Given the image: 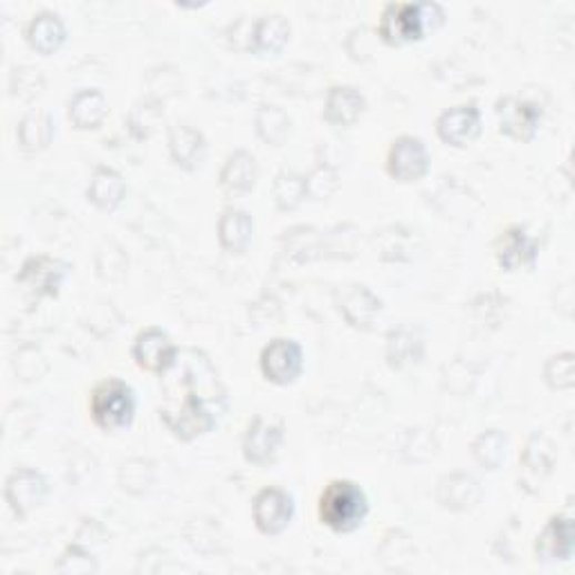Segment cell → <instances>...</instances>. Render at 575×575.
<instances>
[{
  "label": "cell",
  "instance_id": "cell-15",
  "mask_svg": "<svg viewBox=\"0 0 575 575\" xmlns=\"http://www.w3.org/2000/svg\"><path fill=\"white\" fill-rule=\"evenodd\" d=\"M344 322L355 331H371L382 313V300L364 283H349L335 293Z\"/></svg>",
  "mask_w": 575,
  "mask_h": 575
},
{
  "label": "cell",
  "instance_id": "cell-32",
  "mask_svg": "<svg viewBox=\"0 0 575 575\" xmlns=\"http://www.w3.org/2000/svg\"><path fill=\"white\" fill-rule=\"evenodd\" d=\"M544 382L551 392H568L575 387V353L562 351L546 360Z\"/></svg>",
  "mask_w": 575,
  "mask_h": 575
},
{
  "label": "cell",
  "instance_id": "cell-14",
  "mask_svg": "<svg viewBox=\"0 0 575 575\" xmlns=\"http://www.w3.org/2000/svg\"><path fill=\"white\" fill-rule=\"evenodd\" d=\"M495 259L504 272L522 268L535 270L539 259V241L524 225H508L495 241Z\"/></svg>",
  "mask_w": 575,
  "mask_h": 575
},
{
  "label": "cell",
  "instance_id": "cell-4",
  "mask_svg": "<svg viewBox=\"0 0 575 575\" xmlns=\"http://www.w3.org/2000/svg\"><path fill=\"white\" fill-rule=\"evenodd\" d=\"M88 410L92 423L102 432H122L129 430L135 421L138 396L127 380L104 377L92 387Z\"/></svg>",
  "mask_w": 575,
  "mask_h": 575
},
{
  "label": "cell",
  "instance_id": "cell-31",
  "mask_svg": "<svg viewBox=\"0 0 575 575\" xmlns=\"http://www.w3.org/2000/svg\"><path fill=\"white\" fill-rule=\"evenodd\" d=\"M506 447H508V436L502 430H486L470 445L472 458L476 461V465L488 472H497L504 465Z\"/></svg>",
  "mask_w": 575,
  "mask_h": 575
},
{
  "label": "cell",
  "instance_id": "cell-35",
  "mask_svg": "<svg viewBox=\"0 0 575 575\" xmlns=\"http://www.w3.org/2000/svg\"><path fill=\"white\" fill-rule=\"evenodd\" d=\"M306 182H309V199L311 201H329L340 189V175L329 164L315 167V171L306 175Z\"/></svg>",
  "mask_w": 575,
  "mask_h": 575
},
{
  "label": "cell",
  "instance_id": "cell-26",
  "mask_svg": "<svg viewBox=\"0 0 575 575\" xmlns=\"http://www.w3.org/2000/svg\"><path fill=\"white\" fill-rule=\"evenodd\" d=\"M219 245L228 254H245L254 241V219L245 210L228 208L219 216Z\"/></svg>",
  "mask_w": 575,
  "mask_h": 575
},
{
  "label": "cell",
  "instance_id": "cell-2",
  "mask_svg": "<svg viewBox=\"0 0 575 575\" xmlns=\"http://www.w3.org/2000/svg\"><path fill=\"white\" fill-rule=\"evenodd\" d=\"M445 10L438 3H387L377 19V39L390 48L421 43L445 26Z\"/></svg>",
  "mask_w": 575,
  "mask_h": 575
},
{
  "label": "cell",
  "instance_id": "cell-6",
  "mask_svg": "<svg viewBox=\"0 0 575 575\" xmlns=\"http://www.w3.org/2000/svg\"><path fill=\"white\" fill-rule=\"evenodd\" d=\"M72 265L63 259L50 254H37L23 261L17 283L32 300H57L61 288L70 274Z\"/></svg>",
  "mask_w": 575,
  "mask_h": 575
},
{
  "label": "cell",
  "instance_id": "cell-24",
  "mask_svg": "<svg viewBox=\"0 0 575 575\" xmlns=\"http://www.w3.org/2000/svg\"><path fill=\"white\" fill-rule=\"evenodd\" d=\"M385 360L394 371L418 366L425 360V340L412 326H396L385 337Z\"/></svg>",
  "mask_w": 575,
  "mask_h": 575
},
{
  "label": "cell",
  "instance_id": "cell-36",
  "mask_svg": "<svg viewBox=\"0 0 575 575\" xmlns=\"http://www.w3.org/2000/svg\"><path fill=\"white\" fill-rule=\"evenodd\" d=\"M151 465L144 463L142 458H135V461H129L120 474H127V482H120L122 488L131 495H142L149 486H151V474L144 476V472H149Z\"/></svg>",
  "mask_w": 575,
  "mask_h": 575
},
{
  "label": "cell",
  "instance_id": "cell-7",
  "mask_svg": "<svg viewBox=\"0 0 575 575\" xmlns=\"http://www.w3.org/2000/svg\"><path fill=\"white\" fill-rule=\"evenodd\" d=\"M495 115L502 135H506L513 142L528 144L539 133L544 109L533 100L519 98V94H504L495 104Z\"/></svg>",
  "mask_w": 575,
  "mask_h": 575
},
{
  "label": "cell",
  "instance_id": "cell-16",
  "mask_svg": "<svg viewBox=\"0 0 575 575\" xmlns=\"http://www.w3.org/2000/svg\"><path fill=\"white\" fill-rule=\"evenodd\" d=\"M575 551V524L566 513L548 517L535 539V557L542 564L568 562Z\"/></svg>",
  "mask_w": 575,
  "mask_h": 575
},
{
  "label": "cell",
  "instance_id": "cell-8",
  "mask_svg": "<svg viewBox=\"0 0 575 575\" xmlns=\"http://www.w3.org/2000/svg\"><path fill=\"white\" fill-rule=\"evenodd\" d=\"M295 500L291 493L276 486L261 488L252 500V519L261 535L265 537H279L291 528L295 519Z\"/></svg>",
  "mask_w": 575,
  "mask_h": 575
},
{
  "label": "cell",
  "instance_id": "cell-10",
  "mask_svg": "<svg viewBox=\"0 0 575 575\" xmlns=\"http://www.w3.org/2000/svg\"><path fill=\"white\" fill-rule=\"evenodd\" d=\"M48 495L50 482L37 467H17L6 478V502L19 519H28L32 511L41 508Z\"/></svg>",
  "mask_w": 575,
  "mask_h": 575
},
{
  "label": "cell",
  "instance_id": "cell-22",
  "mask_svg": "<svg viewBox=\"0 0 575 575\" xmlns=\"http://www.w3.org/2000/svg\"><path fill=\"white\" fill-rule=\"evenodd\" d=\"M167 147L169 155L175 167L182 171H196L203 164L205 151H208V140L203 131L191 124H173L167 135Z\"/></svg>",
  "mask_w": 575,
  "mask_h": 575
},
{
  "label": "cell",
  "instance_id": "cell-28",
  "mask_svg": "<svg viewBox=\"0 0 575 575\" xmlns=\"http://www.w3.org/2000/svg\"><path fill=\"white\" fill-rule=\"evenodd\" d=\"M557 463V450L553 445V441L544 434V432H535L524 452L519 454V467L524 472V476L528 478V482H544V478L553 472Z\"/></svg>",
  "mask_w": 575,
  "mask_h": 575
},
{
  "label": "cell",
  "instance_id": "cell-23",
  "mask_svg": "<svg viewBox=\"0 0 575 575\" xmlns=\"http://www.w3.org/2000/svg\"><path fill=\"white\" fill-rule=\"evenodd\" d=\"M109 118V100L98 88H81L68 102V120L77 131H98Z\"/></svg>",
  "mask_w": 575,
  "mask_h": 575
},
{
  "label": "cell",
  "instance_id": "cell-5",
  "mask_svg": "<svg viewBox=\"0 0 575 575\" xmlns=\"http://www.w3.org/2000/svg\"><path fill=\"white\" fill-rule=\"evenodd\" d=\"M304 346L291 337L270 340L259 355L261 375L274 387H291L304 373Z\"/></svg>",
  "mask_w": 575,
  "mask_h": 575
},
{
  "label": "cell",
  "instance_id": "cell-27",
  "mask_svg": "<svg viewBox=\"0 0 575 575\" xmlns=\"http://www.w3.org/2000/svg\"><path fill=\"white\" fill-rule=\"evenodd\" d=\"M54 133H57L54 115L46 109H32L19 122V129H17L19 149L26 155H39L52 144Z\"/></svg>",
  "mask_w": 575,
  "mask_h": 575
},
{
  "label": "cell",
  "instance_id": "cell-17",
  "mask_svg": "<svg viewBox=\"0 0 575 575\" xmlns=\"http://www.w3.org/2000/svg\"><path fill=\"white\" fill-rule=\"evenodd\" d=\"M482 484L467 472L443 474L436 484V504L450 513H467L482 504Z\"/></svg>",
  "mask_w": 575,
  "mask_h": 575
},
{
  "label": "cell",
  "instance_id": "cell-19",
  "mask_svg": "<svg viewBox=\"0 0 575 575\" xmlns=\"http://www.w3.org/2000/svg\"><path fill=\"white\" fill-rule=\"evenodd\" d=\"M366 111L364 92L355 85H333L326 92L324 102V122L335 129H351L360 122Z\"/></svg>",
  "mask_w": 575,
  "mask_h": 575
},
{
  "label": "cell",
  "instance_id": "cell-21",
  "mask_svg": "<svg viewBox=\"0 0 575 575\" xmlns=\"http://www.w3.org/2000/svg\"><path fill=\"white\" fill-rule=\"evenodd\" d=\"M291 34L293 26L283 14H265L248 32V50L256 57H276L291 43Z\"/></svg>",
  "mask_w": 575,
  "mask_h": 575
},
{
  "label": "cell",
  "instance_id": "cell-34",
  "mask_svg": "<svg viewBox=\"0 0 575 575\" xmlns=\"http://www.w3.org/2000/svg\"><path fill=\"white\" fill-rule=\"evenodd\" d=\"M46 81L41 70L34 68H14L10 74V94L19 100H34L43 90Z\"/></svg>",
  "mask_w": 575,
  "mask_h": 575
},
{
  "label": "cell",
  "instance_id": "cell-33",
  "mask_svg": "<svg viewBox=\"0 0 575 575\" xmlns=\"http://www.w3.org/2000/svg\"><path fill=\"white\" fill-rule=\"evenodd\" d=\"M57 571L65 573V575H85V573H98L100 564L88 548H83L79 542H74L61 553Z\"/></svg>",
  "mask_w": 575,
  "mask_h": 575
},
{
  "label": "cell",
  "instance_id": "cell-9",
  "mask_svg": "<svg viewBox=\"0 0 575 575\" xmlns=\"http://www.w3.org/2000/svg\"><path fill=\"white\" fill-rule=\"evenodd\" d=\"M432 155L427 144L416 135H401L392 142L385 160L387 175L401 184H414L430 173Z\"/></svg>",
  "mask_w": 575,
  "mask_h": 575
},
{
  "label": "cell",
  "instance_id": "cell-30",
  "mask_svg": "<svg viewBox=\"0 0 575 575\" xmlns=\"http://www.w3.org/2000/svg\"><path fill=\"white\" fill-rule=\"evenodd\" d=\"M254 129L268 147H283L293 135V118L281 107L263 104L254 115Z\"/></svg>",
  "mask_w": 575,
  "mask_h": 575
},
{
  "label": "cell",
  "instance_id": "cell-20",
  "mask_svg": "<svg viewBox=\"0 0 575 575\" xmlns=\"http://www.w3.org/2000/svg\"><path fill=\"white\" fill-rule=\"evenodd\" d=\"M127 194H129V186L120 171H115L113 167H98L92 171L85 189V199L92 208L113 214L122 208V203L127 201Z\"/></svg>",
  "mask_w": 575,
  "mask_h": 575
},
{
  "label": "cell",
  "instance_id": "cell-11",
  "mask_svg": "<svg viewBox=\"0 0 575 575\" xmlns=\"http://www.w3.org/2000/svg\"><path fill=\"white\" fill-rule=\"evenodd\" d=\"M285 441V427L281 421H270L265 416H254L243 434L241 452L250 465L265 467L272 465L279 456V450Z\"/></svg>",
  "mask_w": 575,
  "mask_h": 575
},
{
  "label": "cell",
  "instance_id": "cell-29",
  "mask_svg": "<svg viewBox=\"0 0 575 575\" xmlns=\"http://www.w3.org/2000/svg\"><path fill=\"white\" fill-rule=\"evenodd\" d=\"M309 199L306 175L295 169H281L272 182V201L274 208L283 214L295 212Z\"/></svg>",
  "mask_w": 575,
  "mask_h": 575
},
{
  "label": "cell",
  "instance_id": "cell-13",
  "mask_svg": "<svg viewBox=\"0 0 575 575\" xmlns=\"http://www.w3.org/2000/svg\"><path fill=\"white\" fill-rule=\"evenodd\" d=\"M484 120L476 104H458L443 111L436 120V135L452 149H467L482 138Z\"/></svg>",
  "mask_w": 575,
  "mask_h": 575
},
{
  "label": "cell",
  "instance_id": "cell-12",
  "mask_svg": "<svg viewBox=\"0 0 575 575\" xmlns=\"http://www.w3.org/2000/svg\"><path fill=\"white\" fill-rule=\"evenodd\" d=\"M180 349L171 340V335L160 326H147L142 329L131 346V357L138 364V369L162 375L171 364L175 362Z\"/></svg>",
  "mask_w": 575,
  "mask_h": 575
},
{
  "label": "cell",
  "instance_id": "cell-18",
  "mask_svg": "<svg viewBox=\"0 0 575 575\" xmlns=\"http://www.w3.org/2000/svg\"><path fill=\"white\" fill-rule=\"evenodd\" d=\"M256 180H259L256 158L245 149H236L234 153H230L225 158V162L221 167L219 189L228 199H243V196L252 194Z\"/></svg>",
  "mask_w": 575,
  "mask_h": 575
},
{
  "label": "cell",
  "instance_id": "cell-3",
  "mask_svg": "<svg viewBox=\"0 0 575 575\" xmlns=\"http://www.w3.org/2000/svg\"><path fill=\"white\" fill-rule=\"evenodd\" d=\"M371 513L364 488L351 478H331L317 500V517L322 526L337 535H351L364 526Z\"/></svg>",
  "mask_w": 575,
  "mask_h": 575
},
{
  "label": "cell",
  "instance_id": "cell-1",
  "mask_svg": "<svg viewBox=\"0 0 575 575\" xmlns=\"http://www.w3.org/2000/svg\"><path fill=\"white\" fill-rule=\"evenodd\" d=\"M160 421L180 443L212 434L228 412L223 380L201 349H180L171 369L160 375Z\"/></svg>",
  "mask_w": 575,
  "mask_h": 575
},
{
  "label": "cell",
  "instance_id": "cell-25",
  "mask_svg": "<svg viewBox=\"0 0 575 575\" xmlns=\"http://www.w3.org/2000/svg\"><path fill=\"white\" fill-rule=\"evenodd\" d=\"M65 39H68L65 23L61 21V17L57 12H50V10L34 14L26 28L28 46L41 57H50V54L59 52L63 48Z\"/></svg>",
  "mask_w": 575,
  "mask_h": 575
}]
</instances>
